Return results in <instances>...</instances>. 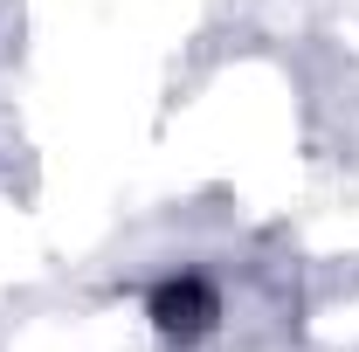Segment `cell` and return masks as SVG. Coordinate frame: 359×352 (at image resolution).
Segmentation results:
<instances>
[{
	"instance_id": "obj_1",
	"label": "cell",
	"mask_w": 359,
	"mask_h": 352,
	"mask_svg": "<svg viewBox=\"0 0 359 352\" xmlns=\"http://www.w3.org/2000/svg\"><path fill=\"white\" fill-rule=\"evenodd\" d=\"M145 311H152V325L166 332V339H201L215 318H222V304H215V290H208V276H166L152 297H145Z\"/></svg>"
}]
</instances>
